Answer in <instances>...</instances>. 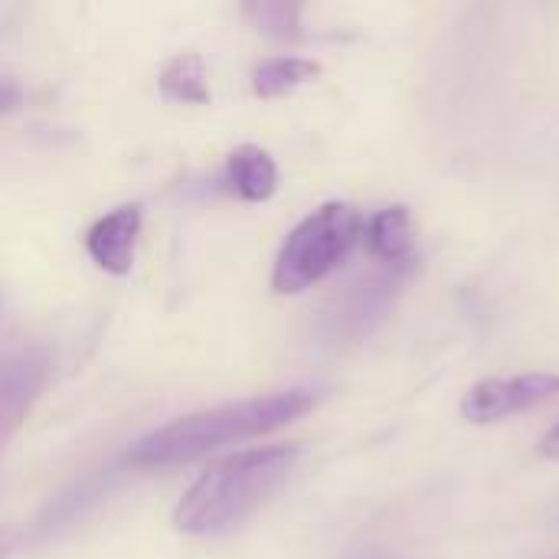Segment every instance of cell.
I'll list each match as a JSON object with an SVG mask.
<instances>
[{
    "mask_svg": "<svg viewBox=\"0 0 559 559\" xmlns=\"http://www.w3.org/2000/svg\"><path fill=\"white\" fill-rule=\"evenodd\" d=\"M364 246L380 265H413L416 226L406 206H386L364 223Z\"/></svg>",
    "mask_w": 559,
    "mask_h": 559,
    "instance_id": "ba28073f",
    "label": "cell"
},
{
    "mask_svg": "<svg viewBox=\"0 0 559 559\" xmlns=\"http://www.w3.org/2000/svg\"><path fill=\"white\" fill-rule=\"evenodd\" d=\"M246 13L255 20V26L275 39H295L301 36V7L298 3H285V0H262V3H249Z\"/></svg>",
    "mask_w": 559,
    "mask_h": 559,
    "instance_id": "7c38bea8",
    "label": "cell"
},
{
    "mask_svg": "<svg viewBox=\"0 0 559 559\" xmlns=\"http://www.w3.org/2000/svg\"><path fill=\"white\" fill-rule=\"evenodd\" d=\"M20 105V88L10 85V82H0V115L13 111Z\"/></svg>",
    "mask_w": 559,
    "mask_h": 559,
    "instance_id": "4fadbf2b",
    "label": "cell"
},
{
    "mask_svg": "<svg viewBox=\"0 0 559 559\" xmlns=\"http://www.w3.org/2000/svg\"><path fill=\"white\" fill-rule=\"evenodd\" d=\"M559 396V377L554 373H524L511 380H481L462 400V416L468 423H501L508 416L527 413Z\"/></svg>",
    "mask_w": 559,
    "mask_h": 559,
    "instance_id": "277c9868",
    "label": "cell"
},
{
    "mask_svg": "<svg viewBox=\"0 0 559 559\" xmlns=\"http://www.w3.org/2000/svg\"><path fill=\"white\" fill-rule=\"evenodd\" d=\"M367 559H380V557H367Z\"/></svg>",
    "mask_w": 559,
    "mask_h": 559,
    "instance_id": "9a60e30c",
    "label": "cell"
},
{
    "mask_svg": "<svg viewBox=\"0 0 559 559\" xmlns=\"http://www.w3.org/2000/svg\"><path fill=\"white\" fill-rule=\"evenodd\" d=\"M364 239V216L350 203H324L305 216L285 239L275 269L272 288L278 295H298L331 275Z\"/></svg>",
    "mask_w": 559,
    "mask_h": 559,
    "instance_id": "3957f363",
    "label": "cell"
},
{
    "mask_svg": "<svg viewBox=\"0 0 559 559\" xmlns=\"http://www.w3.org/2000/svg\"><path fill=\"white\" fill-rule=\"evenodd\" d=\"M311 406H314V393L285 390V393L252 396V400L226 403L216 409L190 413L151 432L147 439H141L134 452L128 455V462L134 468H170L180 462H193L219 445L275 432L301 419Z\"/></svg>",
    "mask_w": 559,
    "mask_h": 559,
    "instance_id": "6da1fadb",
    "label": "cell"
},
{
    "mask_svg": "<svg viewBox=\"0 0 559 559\" xmlns=\"http://www.w3.org/2000/svg\"><path fill=\"white\" fill-rule=\"evenodd\" d=\"M164 98L170 102H183V105H203L210 102V88H206V62L197 52H180L174 56L157 79Z\"/></svg>",
    "mask_w": 559,
    "mask_h": 559,
    "instance_id": "8fae6325",
    "label": "cell"
},
{
    "mask_svg": "<svg viewBox=\"0 0 559 559\" xmlns=\"http://www.w3.org/2000/svg\"><path fill=\"white\" fill-rule=\"evenodd\" d=\"M226 180L236 197L262 203L278 190V167L272 154L259 144H239L226 160Z\"/></svg>",
    "mask_w": 559,
    "mask_h": 559,
    "instance_id": "9c48e42d",
    "label": "cell"
},
{
    "mask_svg": "<svg viewBox=\"0 0 559 559\" xmlns=\"http://www.w3.org/2000/svg\"><path fill=\"white\" fill-rule=\"evenodd\" d=\"M295 459V445H272L216 462L180 498L174 511L177 531L193 537H219L242 527L278 491Z\"/></svg>",
    "mask_w": 559,
    "mask_h": 559,
    "instance_id": "7a4b0ae2",
    "label": "cell"
},
{
    "mask_svg": "<svg viewBox=\"0 0 559 559\" xmlns=\"http://www.w3.org/2000/svg\"><path fill=\"white\" fill-rule=\"evenodd\" d=\"M138 233H141V206L138 203L115 206L111 213L95 219L92 229L85 233V252L108 275H128L134 265Z\"/></svg>",
    "mask_w": 559,
    "mask_h": 559,
    "instance_id": "52a82bcc",
    "label": "cell"
},
{
    "mask_svg": "<svg viewBox=\"0 0 559 559\" xmlns=\"http://www.w3.org/2000/svg\"><path fill=\"white\" fill-rule=\"evenodd\" d=\"M540 455L544 459H559V423L540 439Z\"/></svg>",
    "mask_w": 559,
    "mask_h": 559,
    "instance_id": "5bb4252c",
    "label": "cell"
},
{
    "mask_svg": "<svg viewBox=\"0 0 559 559\" xmlns=\"http://www.w3.org/2000/svg\"><path fill=\"white\" fill-rule=\"evenodd\" d=\"M318 75H321V62H314V59L275 56V59H265L252 72V92L259 98H282V95H292L295 88L314 82Z\"/></svg>",
    "mask_w": 559,
    "mask_h": 559,
    "instance_id": "30bf717a",
    "label": "cell"
},
{
    "mask_svg": "<svg viewBox=\"0 0 559 559\" xmlns=\"http://www.w3.org/2000/svg\"><path fill=\"white\" fill-rule=\"evenodd\" d=\"M409 265H380V275L357 282L341 308L334 311V331L344 337H360L367 331H373V324L383 318V311L390 308V301L396 298L403 278H406Z\"/></svg>",
    "mask_w": 559,
    "mask_h": 559,
    "instance_id": "8992f818",
    "label": "cell"
},
{
    "mask_svg": "<svg viewBox=\"0 0 559 559\" xmlns=\"http://www.w3.org/2000/svg\"><path fill=\"white\" fill-rule=\"evenodd\" d=\"M49 380V354L36 344L0 354V445L23 426Z\"/></svg>",
    "mask_w": 559,
    "mask_h": 559,
    "instance_id": "5b68a950",
    "label": "cell"
}]
</instances>
